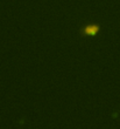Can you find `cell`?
I'll list each match as a JSON object with an SVG mask.
<instances>
[{"mask_svg": "<svg viewBox=\"0 0 120 129\" xmlns=\"http://www.w3.org/2000/svg\"><path fill=\"white\" fill-rule=\"evenodd\" d=\"M100 29L99 25H87L85 27L82 28V35L85 37V35H96Z\"/></svg>", "mask_w": 120, "mask_h": 129, "instance_id": "cell-1", "label": "cell"}]
</instances>
